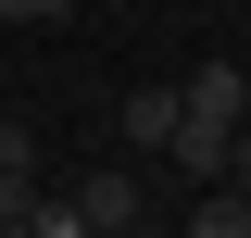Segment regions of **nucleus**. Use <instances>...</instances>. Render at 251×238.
Here are the masks:
<instances>
[{
	"label": "nucleus",
	"mask_w": 251,
	"mask_h": 238,
	"mask_svg": "<svg viewBox=\"0 0 251 238\" xmlns=\"http://www.w3.org/2000/svg\"><path fill=\"white\" fill-rule=\"evenodd\" d=\"M75 213H88V238H138V226H151L138 163H88V176H75Z\"/></svg>",
	"instance_id": "obj_1"
},
{
	"label": "nucleus",
	"mask_w": 251,
	"mask_h": 238,
	"mask_svg": "<svg viewBox=\"0 0 251 238\" xmlns=\"http://www.w3.org/2000/svg\"><path fill=\"white\" fill-rule=\"evenodd\" d=\"M126 150H151V163H163V150H176V88H126Z\"/></svg>",
	"instance_id": "obj_2"
},
{
	"label": "nucleus",
	"mask_w": 251,
	"mask_h": 238,
	"mask_svg": "<svg viewBox=\"0 0 251 238\" xmlns=\"http://www.w3.org/2000/svg\"><path fill=\"white\" fill-rule=\"evenodd\" d=\"M176 238H251V201L239 188H201V201L176 213Z\"/></svg>",
	"instance_id": "obj_3"
},
{
	"label": "nucleus",
	"mask_w": 251,
	"mask_h": 238,
	"mask_svg": "<svg viewBox=\"0 0 251 238\" xmlns=\"http://www.w3.org/2000/svg\"><path fill=\"white\" fill-rule=\"evenodd\" d=\"M25 238H88V213H75V188H38V213H25Z\"/></svg>",
	"instance_id": "obj_4"
},
{
	"label": "nucleus",
	"mask_w": 251,
	"mask_h": 238,
	"mask_svg": "<svg viewBox=\"0 0 251 238\" xmlns=\"http://www.w3.org/2000/svg\"><path fill=\"white\" fill-rule=\"evenodd\" d=\"M0 13H13V25H63L75 0H0Z\"/></svg>",
	"instance_id": "obj_5"
},
{
	"label": "nucleus",
	"mask_w": 251,
	"mask_h": 238,
	"mask_svg": "<svg viewBox=\"0 0 251 238\" xmlns=\"http://www.w3.org/2000/svg\"><path fill=\"white\" fill-rule=\"evenodd\" d=\"M214 188H239V201H251V125H239V150H226V176Z\"/></svg>",
	"instance_id": "obj_6"
}]
</instances>
